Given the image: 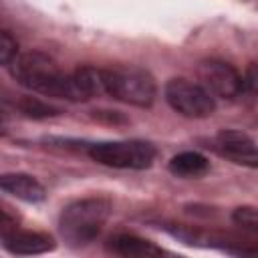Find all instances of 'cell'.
Wrapping results in <instances>:
<instances>
[{
  "label": "cell",
  "instance_id": "cell-1",
  "mask_svg": "<svg viewBox=\"0 0 258 258\" xmlns=\"http://www.w3.org/2000/svg\"><path fill=\"white\" fill-rule=\"evenodd\" d=\"M10 73L16 83L44 97H56L64 101L71 97V75L62 73L56 60L40 50L18 52L10 60Z\"/></svg>",
  "mask_w": 258,
  "mask_h": 258
},
{
  "label": "cell",
  "instance_id": "cell-2",
  "mask_svg": "<svg viewBox=\"0 0 258 258\" xmlns=\"http://www.w3.org/2000/svg\"><path fill=\"white\" fill-rule=\"evenodd\" d=\"M111 216V202L105 198H83L62 208L58 230L64 242L73 248L91 244L105 228Z\"/></svg>",
  "mask_w": 258,
  "mask_h": 258
},
{
  "label": "cell",
  "instance_id": "cell-3",
  "mask_svg": "<svg viewBox=\"0 0 258 258\" xmlns=\"http://www.w3.org/2000/svg\"><path fill=\"white\" fill-rule=\"evenodd\" d=\"M103 85L105 95L133 107H151L157 93L153 77L137 67L103 69Z\"/></svg>",
  "mask_w": 258,
  "mask_h": 258
},
{
  "label": "cell",
  "instance_id": "cell-4",
  "mask_svg": "<svg viewBox=\"0 0 258 258\" xmlns=\"http://www.w3.org/2000/svg\"><path fill=\"white\" fill-rule=\"evenodd\" d=\"M89 157L101 165L115 169H147L155 161V147L149 141H99L89 145Z\"/></svg>",
  "mask_w": 258,
  "mask_h": 258
},
{
  "label": "cell",
  "instance_id": "cell-5",
  "mask_svg": "<svg viewBox=\"0 0 258 258\" xmlns=\"http://www.w3.org/2000/svg\"><path fill=\"white\" fill-rule=\"evenodd\" d=\"M167 105L189 119H206L216 111V99L200 85L187 79H169L163 89Z\"/></svg>",
  "mask_w": 258,
  "mask_h": 258
},
{
  "label": "cell",
  "instance_id": "cell-6",
  "mask_svg": "<svg viewBox=\"0 0 258 258\" xmlns=\"http://www.w3.org/2000/svg\"><path fill=\"white\" fill-rule=\"evenodd\" d=\"M198 83L214 99H234L244 91V77L230 62L218 58H208L198 64Z\"/></svg>",
  "mask_w": 258,
  "mask_h": 258
},
{
  "label": "cell",
  "instance_id": "cell-7",
  "mask_svg": "<svg viewBox=\"0 0 258 258\" xmlns=\"http://www.w3.org/2000/svg\"><path fill=\"white\" fill-rule=\"evenodd\" d=\"M216 149L232 159L234 163L240 165H248V167H256L258 165V151H256V141L244 133V131H236V129H224L216 135L214 139Z\"/></svg>",
  "mask_w": 258,
  "mask_h": 258
},
{
  "label": "cell",
  "instance_id": "cell-8",
  "mask_svg": "<svg viewBox=\"0 0 258 258\" xmlns=\"http://www.w3.org/2000/svg\"><path fill=\"white\" fill-rule=\"evenodd\" d=\"M0 244L10 252V254H18V256H32V254H44L48 250L54 248V240L44 234V232H36V230H26L22 226L14 228L10 234H6Z\"/></svg>",
  "mask_w": 258,
  "mask_h": 258
},
{
  "label": "cell",
  "instance_id": "cell-9",
  "mask_svg": "<svg viewBox=\"0 0 258 258\" xmlns=\"http://www.w3.org/2000/svg\"><path fill=\"white\" fill-rule=\"evenodd\" d=\"M0 189L14 196L16 200H22L28 204H36V202H42L46 198L44 185L28 173H2L0 175Z\"/></svg>",
  "mask_w": 258,
  "mask_h": 258
},
{
  "label": "cell",
  "instance_id": "cell-10",
  "mask_svg": "<svg viewBox=\"0 0 258 258\" xmlns=\"http://www.w3.org/2000/svg\"><path fill=\"white\" fill-rule=\"evenodd\" d=\"M107 248L113 254L125 256V258H149V256L163 254V250L159 246H155L153 242L139 238L135 234H117L107 242Z\"/></svg>",
  "mask_w": 258,
  "mask_h": 258
},
{
  "label": "cell",
  "instance_id": "cell-11",
  "mask_svg": "<svg viewBox=\"0 0 258 258\" xmlns=\"http://www.w3.org/2000/svg\"><path fill=\"white\" fill-rule=\"evenodd\" d=\"M167 169L177 177H200L210 171V159L200 151H181L169 159Z\"/></svg>",
  "mask_w": 258,
  "mask_h": 258
},
{
  "label": "cell",
  "instance_id": "cell-12",
  "mask_svg": "<svg viewBox=\"0 0 258 258\" xmlns=\"http://www.w3.org/2000/svg\"><path fill=\"white\" fill-rule=\"evenodd\" d=\"M18 109L26 115V117H34V119H46V117H54L60 111L36 97H22L18 101Z\"/></svg>",
  "mask_w": 258,
  "mask_h": 258
},
{
  "label": "cell",
  "instance_id": "cell-13",
  "mask_svg": "<svg viewBox=\"0 0 258 258\" xmlns=\"http://www.w3.org/2000/svg\"><path fill=\"white\" fill-rule=\"evenodd\" d=\"M232 220L244 228V230H250V232H256L258 230V214H256V208L254 206H240L232 212Z\"/></svg>",
  "mask_w": 258,
  "mask_h": 258
},
{
  "label": "cell",
  "instance_id": "cell-14",
  "mask_svg": "<svg viewBox=\"0 0 258 258\" xmlns=\"http://www.w3.org/2000/svg\"><path fill=\"white\" fill-rule=\"evenodd\" d=\"M18 54V42L16 38L0 28V64H10V60Z\"/></svg>",
  "mask_w": 258,
  "mask_h": 258
},
{
  "label": "cell",
  "instance_id": "cell-15",
  "mask_svg": "<svg viewBox=\"0 0 258 258\" xmlns=\"http://www.w3.org/2000/svg\"><path fill=\"white\" fill-rule=\"evenodd\" d=\"M18 226H20V222L16 220V216L10 214L8 210L0 208V240H2L6 234H10L14 228H18Z\"/></svg>",
  "mask_w": 258,
  "mask_h": 258
},
{
  "label": "cell",
  "instance_id": "cell-16",
  "mask_svg": "<svg viewBox=\"0 0 258 258\" xmlns=\"http://www.w3.org/2000/svg\"><path fill=\"white\" fill-rule=\"evenodd\" d=\"M4 133V115L0 113V135Z\"/></svg>",
  "mask_w": 258,
  "mask_h": 258
}]
</instances>
